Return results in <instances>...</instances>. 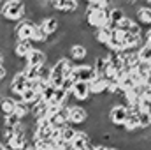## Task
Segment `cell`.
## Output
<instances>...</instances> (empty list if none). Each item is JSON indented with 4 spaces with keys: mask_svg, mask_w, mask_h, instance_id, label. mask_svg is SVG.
Wrapping results in <instances>:
<instances>
[{
    "mask_svg": "<svg viewBox=\"0 0 151 150\" xmlns=\"http://www.w3.org/2000/svg\"><path fill=\"white\" fill-rule=\"evenodd\" d=\"M137 117H139V127L141 129H150L151 127V115L150 113H144V111H139L137 113Z\"/></svg>",
    "mask_w": 151,
    "mask_h": 150,
    "instance_id": "7402d4cb",
    "label": "cell"
},
{
    "mask_svg": "<svg viewBox=\"0 0 151 150\" xmlns=\"http://www.w3.org/2000/svg\"><path fill=\"white\" fill-rule=\"evenodd\" d=\"M144 95H146L148 99H151V87H148V88L144 90Z\"/></svg>",
    "mask_w": 151,
    "mask_h": 150,
    "instance_id": "4316f807",
    "label": "cell"
},
{
    "mask_svg": "<svg viewBox=\"0 0 151 150\" xmlns=\"http://www.w3.org/2000/svg\"><path fill=\"white\" fill-rule=\"evenodd\" d=\"M76 133H77V129H76V127H72V125L69 124L67 127H63V129L60 131V138H62V140H63L65 143H70V141L74 140Z\"/></svg>",
    "mask_w": 151,
    "mask_h": 150,
    "instance_id": "ffe728a7",
    "label": "cell"
},
{
    "mask_svg": "<svg viewBox=\"0 0 151 150\" xmlns=\"http://www.w3.org/2000/svg\"><path fill=\"white\" fill-rule=\"evenodd\" d=\"M40 25H42V28L46 30L47 36H53V34H56L60 30V20L56 16H46L40 21Z\"/></svg>",
    "mask_w": 151,
    "mask_h": 150,
    "instance_id": "5bb4252c",
    "label": "cell"
},
{
    "mask_svg": "<svg viewBox=\"0 0 151 150\" xmlns=\"http://www.w3.org/2000/svg\"><path fill=\"white\" fill-rule=\"evenodd\" d=\"M5 76H7V69H5L4 66H0V81L5 79Z\"/></svg>",
    "mask_w": 151,
    "mask_h": 150,
    "instance_id": "d4e9b609",
    "label": "cell"
},
{
    "mask_svg": "<svg viewBox=\"0 0 151 150\" xmlns=\"http://www.w3.org/2000/svg\"><path fill=\"white\" fill-rule=\"evenodd\" d=\"M70 95H72V99H74L77 104L90 101V95H91L90 83H86V81H74L72 90H70Z\"/></svg>",
    "mask_w": 151,
    "mask_h": 150,
    "instance_id": "52a82bcc",
    "label": "cell"
},
{
    "mask_svg": "<svg viewBox=\"0 0 151 150\" xmlns=\"http://www.w3.org/2000/svg\"><path fill=\"white\" fill-rule=\"evenodd\" d=\"M72 69H74V64H72L69 58H65V57L60 58V60L51 67V78H49V83H51L53 87L60 88L62 83H63V79H65V78H70Z\"/></svg>",
    "mask_w": 151,
    "mask_h": 150,
    "instance_id": "7a4b0ae2",
    "label": "cell"
},
{
    "mask_svg": "<svg viewBox=\"0 0 151 150\" xmlns=\"http://www.w3.org/2000/svg\"><path fill=\"white\" fill-rule=\"evenodd\" d=\"M93 150H109V147H107V145H95Z\"/></svg>",
    "mask_w": 151,
    "mask_h": 150,
    "instance_id": "484cf974",
    "label": "cell"
},
{
    "mask_svg": "<svg viewBox=\"0 0 151 150\" xmlns=\"http://www.w3.org/2000/svg\"><path fill=\"white\" fill-rule=\"evenodd\" d=\"M150 145H151V140H150Z\"/></svg>",
    "mask_w": 151,
    "mask_h": 150,
    "instance_id": "f546056e",
    "label": "cell"
},
{
    "mask_svg": "<svg viewBox=\"0 0 151 150\" xmlns=\"http://www.w3.org/2000/svg\"><path fill=\"white\" fill-rule=\"evenodd\" d=\"M135 21L141 27H148L151 28V5H139L135 9Z\"/></svg>",
    "mask_w": 151,
    "mask_h": 150,
    "instance_id": "8fae6325",
    "label": "cell"
},
{
    "mask_svg": "<svg viewBox=\"0 0 151 150\" xmlns=\"http://www.w3.org/2000/svg\"><path fill=\"white\" fill-rule=\"evenodd\" d=\"M34 27H35V23L28 18L18 21V25L14 27V39L16 41H30L32 34H34Z\"/></svg>",
    "mask_w": 151,
    "mask_h": 150,
    "instance_id": "8992f818",
    "label": "cell"
},
{
    "mask_svg": "<svg viewBox=\"0 0 151 150\" xmlns=\"http://www.w3.org/2000/svg\"><path fill=\"white\" fill-rule=\"evenodd\" d=\"M55 92H56V87H53L51 83H47L44 87V90L40 92V101H44L46 104H49L51 99H53V95H55Z\"/></svg>",
    "mask_w": 151,
    "mask_h": 150,
    "instance_id": "44dd1931",
    "label": "cell"
},
{
    "mask_svg": "<svg viewBox=\"0 0 151 150\" xmlns=\"http://www.w3.org/2000/svg\"><path fill=\"white\" fill-rule=\"evenodd\" d=\"M14 108H16V103L11 99V97H2L0 99V115L2 117H9L14 113Z\"/></svg>",
    "mask_w": 151,
    "mask_h": 150,
    "instance_id": "2e32d148",
    "label": "cell"
},
{
    "mask_svg": "<svg viewBox=\"0 0 151 150\" xmlns=\"http://www.w3.org/2000/svg\"><path fill=\"white\" fill-rule=\"evenodd\" d=\"M137 58H139V62H144V64H151V46L148 44H142L137 51Z\"/></svg>",
    "mask_w": 151,
    "mask_h": 150,
    "instance_id": "d6986e66",
    "label": "cell"
},
{
    "mask_svg": "<svg viewBox=\"0 0 151 150\" xmlns=\"http://www.w3.org/2000/svg\"><path fill=\"white\" fill-rule=\"evenodd\" d=\"M39 99H40V95H39L34 88H25L21 92V101L27 103V104H34V103H37Z\"/></svg>",
    "mask_w": 151,
    "mask_h": 150,
    "instance_id": "e0dca14e",
    "label": "cell"
},
{
    "mask_svg": "<svg viewBox=\"0 0 151 150\" xmlns=\"http://www.w3.org/2000/svg\"><path fill=\"white\" fill-rule=\"evenodd\" d=\"M27 85H28V79H27V76L23 71H19V73H16V74L12 76V79H11V92H16V94H21L25 88H27Z\"/></svg>",
    "mask_w": 151,
    "mask_h": 150,
    "instance_id": "4fadbf2b",
    "label": "cell"
},
{
    "mask_svg": "<svg viewBox=\"0 0 151 150\" xmlns=\"http://www.w3.org/2000/svg\"><path fill=\"white\" fill-rule=\"evenodd\" d=\"M34 50V42L32 41H16L14 42V57L19 60H25L27 55Z\"/></svg>",
    "mask_w": 151,
    "mask_h": 150,
    "instance_id": "7c38bea8",
    "label": "cell"
},
{
    "mask_svg": "<svg viewBox=\"0 0 151 150\" xmlns=\"http://www.w3.org/2000/svg\"><path fill=\"white\" fill-rule=\"evenodd\" d=\"M25 62H27V67H42V66L47 62V55H46L44 50L34 48V50L27 55Z\"/></svg>",
    "mask_w": 151,
    "mask_h": 150,
    "instance_id": "9c48e42d",
    "label": "cell"
},
{
    "mask_svg": "<svg viewBox=\"0 0 151 150\" xmlns=\"http://www.w3.org/2000/svg\"><path fill=\"white\" fill-rule=\"evenodd\" d=\"M47 37H49V36L46 34V30L42 28V25L37 23V25L34 27V34H32V39H30V41H32V42H46Z\"/></svg>",
    "mask_w": 151,
    "mask_h": 150,
    "instance_id": "ac0fdd59",
    "label": "cell"
},
{
    "mask_svg": "<svg viewBox=\"0 0 151 150\" xmlns=\"http://www.w3.org/2000/svg\"><path fill=\"white\" fill-rule=\"evenodd\" d=\"M0 16L7 21H21L27 16V4L23 0H5L0 9Z\"/></svg>",
    "mask_w": 151,
    "mask_h": 150,
    "instance_id": "6da1fadb",
    "label": "cell"
},
{
    "mask_svg": "<svg viewBox=\"0 0 151 150\" xmlns=\"http://www.w3.org/2000/svg\"><path fill=\"white\" fill-rule=\"evenodd\" d=\"M62 150H63V149H62Z\"/></svg>",
    "mask_w": 151,
    "mask_h": 150,
    "instance_id": "4dcf8cb0",
    "label": "cell"
},
{
    "mask_svg": "<svg viewBox=\"0 0 151 150\" xmlns=\"http://www.w3.org/2000/svg\"><path fill=\"white\" fill-rule=\"evenodd\" d=\"M88 58V48L79 44V42H74L70 48H69V60L70 62H76V66L79 64H84V60Z\"/></svg>",
    "mask_w": 151,
    "mask_h": 150,
    "instance_id": "30bf717a",
    "label": "cell"
},
{
    "mask_svg": "<svg viewBox=\"0 0 151 150\" xmlns=\"http://www.w3.org/2000/svg\"><path fill=\"white\" fill-rule=\"evenodd\" d=\"M88 143H90V134H88V133H84V131H79V129H77L74 140L70 141V145L74 147V150L86 149V147H88Z\"/></svg>",
    "mask_w": 151,
    "mask_h": 150,
    "instance_id": "9a60e30c",
    "label": "cell"
},
{
    "mask_svg": "<svg viewBox=\"0 0 151 150\" xmlns=\"http://www.w3.org/2000/svg\"><path fill=\"white\" fill-rule=\"evenodd\" d=\"M95 78H97V74H95V69H93L91 64H79V66L74 64V69H72V74H70V79L72 81H86V83H91Z\"/></svg>",
    "mask_w": 151,
    "mask_h": 150,
    "instance_id": "277c9868",
    "label": "cell"
},
{
    "mask_svg": "<svg viewBox=\"0 0 151 150\" xmlns=\"http://www.w3.org/2000/svg\"><path fill=\"white\" fill-rule=\"evenodd\" d=\"M19 124H21V118H19L16 113H12V115H9V117H4V125H7V127L16 129Z\"/></svg>",
    "mask_w": 151,
    "mask_h": 150,
    "instance_id": "603a6c76",
    "label": "cell"
},
{
    "mask_svg": "<svg viewBox=\"0 0 151 150\" xmlns=\"http://www.w3.org/2000/svg\"><path fill=\"white\" fill-rule=\"evenodd\" d=\"M81 150H90V149H88V147H86V149H81Z\"/></svg>",
    "mask_w": 151,
    "mask_h": 150,
    "instance_id": "83f0119b",
    "label": "cell"
},
{
    "mask_svg": "<svg viewBox=\"0 0 151 150\" xmlns=\"http://www.w3.org/2000/svg\"><path fill=\"white\" fill-rule=\"evenodd\" d=\"M128 117V108L125 104H113L109 108V115H107V120L111 122L114 129H123V124Z\"/></svg>",
    "mask_w": 151,
    "mask_h": 150,
    "instance_id": "3957f363",
    "label": "cell"
},
{
    "mask_svg": "<svg viewBox=\"0 0 151 150\" xmlns=\"http://www.w3.org/2000/svg\"><path fill=\"white\" fill-rule=\"evenodd\" d=\"M142 41H144V44L151 46V28H148V30L142 34Z\"/></svg>",
    "mask_w": 151,
    "mask_h": 150,
    "instance_id": "cb8c5ba5",
    "label": "cell"
},
{
    "mask_svg": "<svg viewBox=\"0 0 151 150\" xmlns=\"http://www.w3.org/2000/svg\"><path fill=\"white\" fill-rule=\"evenodd\" d=\"M67 108H69V124L74 127V125H81V124H84L88 118H90V115H88V108H84V106H81V104H67Z\"/></svg>",
    "mask_w": 151,
    "mask_h": 150,
    "instance_id": "5b68a950",
    "label": "cell"
},
{
    "mask_svg": "<svg viewBox=\"0 0 151 150\" xmlns=\"http://www.w3.org/2000/svg\"><path fill=\"white\" fill-rule=\"evenodd\" d=\"M49 5L63 14H76L79 9L77 0H49Z\"/></svg>",
    "mask_w": 151,
    "mask_h": 150,
    "instance_id": "ba28073f",
    "label": "cell"
},
{
    "mask_svg": "<svg viewBox=\"0 0 151 150\" xmlns=\"http://www.w3.org/2000/svg\"><path fill=\"white\" fill-rule=\"evenodd\" d=\"M2 2H5V0H0V4H2Z\"/></svg>",
    "mask_w": 151,
    "mask_h": 150,
    "instance_id": "f1b7e54d",
    "label": "cell"
}]
</instances>
